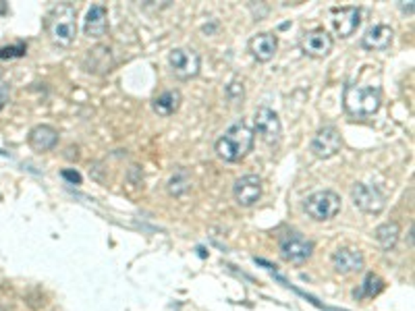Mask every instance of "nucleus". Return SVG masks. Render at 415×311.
I'll return each mask as SVG.
<instances>
[{"mask_svg": "<svg viewBox=\"0 0 415 311\" xmlns=\"http://www.w3.org/2000/svg\"><path fill=\"white\" fill-rule=\"evenodd\" d=\"M255 133L245 120L233 122L216 141V154L224 162H239L251 152Z\"/></svg>", "mask_w": 415, "mask_h": 311, "instance_id": "obj_1", "label": "nucleus"}, {"mask_svg": "<svg viewBox=\"0 0 415 311\" xmlns=\"http://www.w3.org/2000/svg\"><path fill=\"white\" fill-rule=\"evenodd\" d=\"M50 42L58 48H69L77 36V8L69 2L56 4L46 23Z\"/></svg>", "mask_w": 415, "mask_h": 311, "instance_id": "obj_2", "label": "nucleus"}, {"mask_svg": "<svg viewBox=\"0 0 415 311\" xmlns=\"http://www.w3.org/2000/svg\"><path fill=\"white\" fill-rule=\"evenodd\" d=\"M343 102L351 117L370 118L382 106V89L378 85H347Z\"/></svg>", "mask_w": 415, "mask_h": 311, "instance_id": "obj_3", "label": "nucleus"}, {"mask_svg": "<svg viewBox=\"0 0 415 311\" xmlns=\"http://www.w3.org/2000/svg\"><path fill=\"white\" fill-rule=\"evenodd\" d=\"M340 197L331 191V189H324V191H316L312 193L305 201H303V210L305 214L316 220V222H328L332 218L338 216L340 212Z\"/></svg>", "mask_w": 415, "mask_h": 311, "instance_id": "obj_4", "label": "nucleus"}, {"mask_svg": "<svg viewBox=\"0 0 415 311\" xmlns=\"http://www.w3.org/2000/svg\"><path fill=\"white\" fill-rule=\"evenodd\" d=\"M168 67L174 77L193 79L202 69V58L193 48H174L168 54Z\"/></svg>", "mask_w": 415, "mask_h": 311, "instance_id": "obj_5", "label": "nucleus"}, {"mask_svg": "<svg viewBox=\"0 0 415 311\" xmlns=\"http://www.w3.org/2000/svg\"><path fill=\"white\" fill-rule=\"evenodd\" d=\"M253 133H257L260 139L266 141L268 146H276L283 137V125L279 115L268 106L257 108L253 117Z\"/></svg>", "mask_w": 415, "mask_h": 311, "instance_id": "obj_6", "label": "nucleus"}, {"mask_svg": "<svg viewBox=\"0 0 415 311\" xmlns=\"http://www.w3.org/2000/svg\"><path fill=\"white\" fill-rule=\"evenodd\" d=\"M281 258L290 264H303L314 255V241L301 233H287L281 239Z\"/></svg>", "mask_w": 415, "mask_h": 311, "instance_id": "obj_7", "label": "nucleus"}, {"mask_svg": "<svg viewBox=\"0 0 415 311\" xmlns=\"http://www.w3.org/2000/svg\"><path fill=\"white\" fill-rule=\"evenodd\" d=\"M331 27L334 36L338 38H349L357 32L362 23V13L357 6H334L328 13Z\"/></svg>", "mask_w": 415, "mask_h": 311, "instance_id": "obj_8", "label": "nucleus"}, {"mask_svg": "<svg viewBox=\"0 0 415 311\" xmlns=\"http://www.w3.org/2000/svg\"><path fill=\"white\" fill-rule=\"evenodd\" d=\"M351 199L366 214H380L386 208V199L380 193V189L366 183H355L351 187Z\"/></svg>", "mask_w": 415, "mask_h": 311, "instance_id": "obj_9", "label": "nucleus"}, {"mask_svg": "<svg viewBox=\"0 0 415 311\" xmlns=\"http://www.w3.org/2000/svg\"><path fill=\"white\" fill-rule=\"evenodd\" d=\"M340 146H343V139H340V133L336 131V127L332 125H326L322 129H318V133L314 135L312 139V154L320 160H328L332 156H336L340 152Z\"/></svg>", "mask_w": 415, "mask_h": 311, "instance_id": "obj_10", "label": "nucleus"}, {"mask_svg": "<svg viewBox=\"0 0 415 311\" xmlns=\"http://www.w3.org/2000/svg\"><path fill=\"white\" fill-rule=\"evenodd\" d=\"M364 264H366L364 253L355 247H338L332 253V268H334V272L343 274V276L362 272Z\"/></svg>", "mask_w": 415, "mask_h": 311, "instance_id": "obj_11", "label": "nucleus"}, {"mask_svg": "<svg viewBox=\"0 0 415 311\" xmlns=\"http://www.w3.org/2000/svg\"><path fill=\"white\" fill-rule=\"evenodd\" d=\"M334 46V39L326 30H312L307 34H303L301 38V50L303 54L312 56V58H324L328 56Z\"/></svg>", "mask_w": 415, "mask_h": 311, "instance_id": "obj_12", "label": "nucleus"}, {"mask_svg": "<svg viewBox=\"0 0 415 311\" xmlns=\"http://www.w3.org/2000/svg\"><path fill=\"white\" fill-rule=\"evenodd\" d=\"M233 195H235L237 203L243 208L255 205L262 197V179L257 174H245V177L237 179L233 185Z\"/></svg>", "mask_w": 415, "mask_h": 311, "instance_id": "obj_13", "label": "nucleus"}, {"mask_svg": "<svg viewBox=\"0 0 415 311\" xmlns=\"http://www.w3.org/2000/svg\"><path fill=\"white\" fill-rule=\"evenodd\" d=\"M108 30V8L100 2L91 4L87 8V15L83 19V34L87 38L100 39Z\"/></svg>", "mask_w": 415, "mask_h": 311, "instance_id": "obj_14", "label": "nucleus"}, {"mask_svg": "<svg viewBox=\"0 0 415 311\" xmlns=\"http://www.w3.org/2000/svg\"><path fill=\"white\" fill-rule=\"evenodd\" d=\"M276 50H279V39H276L274 34H270V32L257 34V36H253V38L249 39V52H251V56L257 63L272 61L274 54H276Z\"/></svg>", "mask_w": 415, "mask_h": 311, "instance_id": "obj_15", "label": "nucleus"}, {"mask_svg": "<svg viewBox=\"0 0 415 311\" xmlns=\"http://www.w3.org/2000/svg\"><path fill=\"white\" fill-rule=\"evenodd\" d=\"M83 69L87 73H108L113 69V54L108 46H96L87 52L85 61H83Z\"/></svg>", "mask_w": 415, "mask_h": 311, "instance_id": "obj_16", "label": "nucleus"}, {"mask_svg": "<svg viewBox=\"0 0 415 311\" xmlns=\"http://www.w3.org/2000/svg\"><path fill=\"white\" fill-rule=\"evenodd\" d=\"M392 38H395V32L390 25H384V23H378V25H372L364 38H362V44L364 48L368 50H386L390 44H392Z\"/></svg>", "mask_w": 415, "mask_h": 311, "instance_id": "obj_17", "label": "nucleus"}, {"mask_svg": "<svg viewBox=\"0 0 415 311\" xmlns=\"http://www.w3.org/2000/svg\"><path fill=\"white\" fill-rule=\"evenodd\" d=\"M30 146L36 150V152H48L52 150L56 144H58V131L50 125H36L32 131H30Z\"/></svg>", "mask_w": 415, "mask_h": 311, "instance_id": "obj_18", "label": "nucleus"}, {"mask_svg": "<svg viewBox=\"0 0 415 311\" xmlns=\"http://www.w3.org/2000/svg\"><path fill=\"white\" fill-rule=\"evenodd\" d=\"M181 102H183L181 91L179 89H168V91L156 96L152 100V108L158 117H172L181 108Z\"/></svg>", "mask_w": 415, "mask_h": 311, "instance_id": "obj_19", "label": "nucleus"}, {"mask_svg": "<svg viewBox=\"0 0 415 311\" xmlns=\"http://www.w3.org/2000/svg\"><path fill=\"white\" fill-rule=\"evenodd\" d=\"M374 236H376V241H378V245L384 249V251H390V249H395V245L399 243V239H401V227H399V222H384V224H380L376 231H374Z\"/></svg>", "mask_w": 415, "mask_h": 311, "instance_id": "obj_20", "label": "nucleus"}, {"mask_svg": "<svg viewBox=\"0 0 415 311\" xmlns=\"http://www.w3.org/2000/svg\"><path fill=\"white\" fill-rule=\"evenodd\" d=\"M166 189H168V193L174 195V197L187 193V191L191 189V177H189V172H187L185 168L174 170V174H172V177L168 179V183H166Z\"/></svg>", "mask_w": 415, "mask_h": 311, "instance_id": "obj_21", "label": "nucleus"}, {"mask_svg": "<svg viewBox=\"0 0 415 311\" xmlns=\"http://www.w3.org/2000/svg\"><path fill=\"white\" fill-rule=\"evenodd\" d=\"M382 288H384V280H382L380 276H376V274H368V276L364 278L359 291H355V297H357V299H372V297H376Z\"/></svg>", "mask_w": 415, "mask_h": 311, "instance_id": "obj_22", "label": "nucleus"}, {"mask_svg": "<svg viewBox=\"0 0 415 311\" xmlns=\"http://www.w3.org/2000/svg\"><path fill=\"white\" fill-rule=\"evenodd\" d=\"M27 52V46L23 44V42H17V44H13V46H2L0 48V58L4 61V58H19V56H23Z\"/></svg>", "mask_w": 415, "mask_h": 311, "instance_id": "obj_23", "label": "nucleus"}, {"mask_svg": "<svg viewBox=\"0 0 415 311\" xmlns=\"http://www.w3.org/2000/svg\"><path fill=\"white\" fill-rule=\"evenodd\" d=\"M8 96H11V87H8V83L0 81V110L6 106V102H8Z\"/></svg>", "mask_w": 415, "mask_h": 311, "instance_id": "obj_24", "label": "nucleus"}, {"mask_svg": "<svg viewBox=\"0 0 415 311\" xmlns=\"http://www.w3.org/2000/svg\"><path fill=\"white\" fill-rule=\"evenodd\" d=\"M60 174H63V179H69L73 185H75V183H77V185L82 183V177H79V172H73V170H63Z\"/></svg>", "mask_w": 415, "mask_h": 311, "instance_id": "obj_25", "label": "nucleus"}]
</instances>
